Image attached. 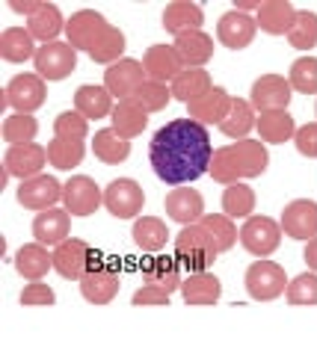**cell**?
I'll use <instances>...</instances> for the list:
<instances>
[{
	"instance_id": "74e56055",
	"label": "cell",
	"mask_w": 317,
	"mask_h": 355,
	"mask_svg": "<svg viewBox=\"0 0 317 355\" xmlns=\"http://www.w3.org/2000/svg\"><path fill=\"white\" fill-rule=\"evenodd\" d=\"M125 48H128V39H125V33L119 30V27H107L104 30V36L98 39L95 44L86 53H89V60L92 62H98V65H107L110 69L113 62H119V60H125Z\"/></svg>"
},
{
	"instance_id": "f1b7e54d",
	"label": "cell",
	"mask_w": 317,
	"mask_h": 355,
	"mask_svg": "<svg viewBox=\"0 0 317 355\" xmlns=\"http://www.w3.org/2000/svg\"><path fill=\"white\" fill-rule=\"evenodd\" d=\"M175 51L184 62V69H205V62H211L214 57V39L205 30H193L184 36H175Z\"/></svg>"
},
{
	"instance_id": "9c48e42d",
	"label": "cell",
	"mask_w": 317,
	"mask_h": 355,
	"mask_svg": "<svg viewBox=\"0 0 317 355\" xmlns=\"http://www.w3.org/2000/svg\"><path fill=\"white\" fill-rule=\"evenodd\" d=\"M95 263H98V254L92 252L89 243L80 237H69L53 249V270L69 282H80Z\"/></svg>"
},
{
	"instance_id": "4fadbf2b",
	"label": "cell",
	"mask_w": 317,
	"mask_h": 355,
	"mask_svg": "<svg viewBox=\"0 0 317 355\" xmlns=\"http://www.w3.org/2000/svg\"><path fill=\"white\" fill-rule=\"evenodd\" d=\"M293 98V86L282 74H261L249 89V104L255 113H273V110H288Z\"/></svg>"
},
{
	"instance_id": "ffe728a7",
	"label": "cell",
	"mask_w": 317,
	"mask_h": 355,
	"mask_svg": "<svg viewBox=\"0 0 317 355\" xmlns=\"http://www.w3.org/2000/svg\"><path fill=\"white\" fill-rule=\"evenodd\" d=\"M232 101H234V95H228L225 86H211L202 98H196L193 104H187V113L193 121H199L205 128L223 125L228 110H232Z\"/></svg>"
},
{
	"instance_id": "4316f807",
	"label": "cell",
	"mask_w": 317,
	"mask_h": 355,
	"mask_svg": "<svg viewBox=\"0 0 317 355\" xmlns=\"http://www.w3.org/2000/svg\"><path fill=\"white\" fill-rule=\"evenodd\" d=\"M202 24H205V12L193 0H172V3L163 9V30L172 33V36L202 30Z\"/></svg>"
},
{
	"instance_id": "1f68e13d",
	"label": "cell",
	"mask_w": 317,
	"mask_h": 355,
	"mask_svg": "<svg viewBox=\"0 0 317 355\" xmlns=\"http://www.w3.org/2000/svg\"><path fill=\"white\" fill-rule=\"evenodd\" d=\"M36 53H39V44L30 36L27 27H6L0 33V57L6 62H27V60H36Z\"/></svg>"
},
{
	"instance_id": "484cf974",
	"label": "cell",
	"mask_w": 317,
	"mask_h": 355,
	"mask_svg": "<svg viewBox=\"0 0 317 355\" xmlns=\"http://www.w3.org/2000/svg\"><path fill=\"white\" fill-rule=\"evenodd\" d=\"M74 110L86 119V121H98V119H110L113 116V95L107 92V86H95V83H83L74 92Z\"/></svg>"
},
{
	"instance_id": "7a4b0ae2",
	"label": "cell",
	"mask_w": 317,
	"mask_h": 355,
	"mask_svg": "<svg viewBox=\"0 0 317 355\" xmlns=\"http://www.w3.org/2000/svg\"><path fill=\"white\" fill-rule=\"evenodd\" d=\"M270 166V151L261 139H240V142H228V146L216 148L211 157V169L207 175L214 178L216 184H240L249 181V178H261Z\"/></svg>"
},
{
	"instance_id": "5b68a950",
	"label": "cell",
	"mask_w": 317,
	"mask_h": 355,
	"mask_svg": "<svg viewBox=\"0 0 317 355\" xmlns=\"http://www.w3.org/2000/svg\"><path fill=\"white\" fill-rule=\"evenodd\" d=\"M48 101V83L36 71L15 74L3 89V107H12V113L33 116Z\"/></svg>"
},
{
	"instance_id": "f6af8a7d",
	"label": "cell",
	"mask_w": 317,
	"mask_h": 355,
	"mask_svg": "<svg viewBox=\"0 0 317 355\" xmlns=\"http://www.w3.org/2000/svg\"><path fill=\"white\" fill-rule=\"evenodd\" d=\"M285 299H288V305H317V272L305 270L300 275H293L288 282Z\"/></svg>"
},
{
	"instance_id": "681fc988",
	"label": "cell",
	"mask_w": 317,
	"mask_h": 355,
	"mask_svg": "<svg viewBox=\"0 0 317 355\" xmlns=\"http://www.w3.org/2000/svg\"><path fill=\"white\" fill-rule=\"evenodd\" d=\"M293 146L302 157L317 160V121H305L297 128V137H293Z\"/></svg>"
},
{
	"instance_id": "4dcf8cb0",
	"label": "cell",
	"mask_w": 317,
	"mask_h": 355,
	"mask_svg": "<svg viewBox=\"0 0 317 355\" xmlns=\"http://www.w3.org/2000/svg\"><path fill=\"white\" fill-rule=\"evenodd\" d=\"M143 282L146 284H155L160 291L175 293L181 291V263L175 258H166V254H155L151 261H146L143 266Z\"/></svg>"
},
{
	"instance_id": "8d00e7d4",
	"label": "cell",
	"mask_w": 317,
	"mask_h": 355,
	"mask_svg": "<svg viewBox=\"0 0 317 355\" xmlns=\"http://www.w3.org/2000/svg\"><path fill=\"white\" fill-rule=\"evenodd\" d=\"M211 86H214V80H211V74H207L205 69H184L169 83L172 98H175V101H181V104H193L196 98H202Z\"/></svg>"
},
{
	"instance_id": "60d3db41",
	"label": "cell",
	"mask_w": 317,
	"mask_h": 355,
	"mask_svg": "<svg viewBox=\"0 0 317 355\" xmlns=\"http://www.w3.org/2000/svg\"><path fill=\"white\" fill-rule=\"evenodd\" d=\"M199 225L207 231V237L214 240L216 252L234 249V243L240 240V231H237V225H234V219L225 216V214H205Z\"/></svg>"
},
{
	"instance_id": "f546056e",
	"label": "cell",
	"mask_w": 317,
	"mask_h": 355,
	"mask_svg": "<svg viewBox=\"0 0 317 355\" xmlns=\"http://www.w3.org/2000/svg\"><path fill=\"white\" fill-rule=\"evenodd\" d=\"M130 237H134V246L143 249L146 254H160L163 249H166V243L172 240L166 222H163L160 216H139V219H134Z\"/></svg>"
},
{
	"instance_id": "9a60e30c",
	"label": "cell",
	"mask_w": 317,
	"mask_h": 355,
	"mask_svg": "<svg viewBox=\"0 0 317 355\" xmlns=\"http://www.w3.org/2000/svg\"><path fill=\"white\" fill-rule=\"evenodd\" d=\"M107 27H110V21L101 12H95V9H78V12H71V18L65 21V42L74 51H89L104 36Z\"/></svg>"
},
{
	"instance_id": "2e32d148",
	"label": "cell",
	"mask_w": 317,
	"mask_h": 355,
	"mask_svg": "<svg viewBox=\"0 0 317 355\" xmlns=\"http://www.w3.org/2000/svg\"><path fill=\"white\" fill-rule=\"evenodd\" d=\"M48 166V148L39 146V142H30V146H12L3 154V169L9 178H18V181H30L45 172Z\"/></svg>"
},
{
	"instance_id": "7402d4cb",
	"label": "cell",
	"mask_w": 317,
	"mask_h": 355,
	"mask_svg": "<svg viewBox=\"0 0 317 355\" xmlns=\"http://www.w3.org/2000/svg\"><path fill=\"white\" fill-rule=\"evenodd\" d=\"M33 237L42 246H53L57 249L60 243H65L71 237V214L65 207H51V210H42L33 219Z\"/></svg>"
},
{
	"instance_id": "8fae6325",
	"label": "cell",
	"mask_w": 317,
	"mask_h": 355,
	"mask_svg": "<svg viewBox=\"0 0 317 355\" xmlns=\"http://www.w3.org/2000/svg\"><path fill=\"white\" fill-rule=\"evenodd\" d=\"M104 205V190L89 175H71L62 184V207L71 216H92Z\"/></svg>"
},
{
	"instance_id": "ba28073f",
	"label": "cell",
	"mask_w": 317,
	"mask_h": 355,
	"mask_svg": "<svg viewBox=\"0 0 317 355\" xmlns=\"http://www.w3.org/2000/svg\"><path fill=\"white\" fill-rule=\"evenodd\" d=\"M33 69H36V74L45 83L65 80V77L74 74V69H78V51H74L69 42H62V39L39 44V53H36V60H33Z\"/></svg>"
},
{
	"instance_id": "e575fe53",
	"label": "cell",
	"mask_w": 317,
	"mask_h": 355,
	"mask_svg": "<svg viewBox=\"0 0 317 355\" xmlns=\"http://www.w3.org/2000/svg\"><path fill=\"white\" fill-rule=\"evenodd\" d=\"M146 125H148V113L134 101V98L119 101L116 110H113V116H110V128L119 133V137H125V139L139 137V133L146 130Z\"/></svg>"
},
{
	"instance_id": "c3c4849f",
	"label": "cell",
	"mask_w": 317,
	"mask_h": 355,
	"mask_svg": "<svg viewBox=\"0 0 317 355\" xmlns=\"http://www.w3.org/2000/svg\"><path fill=\"white\" fill-rule=\"evenodd\" d=\"M18 302L24 308H45V305L57 302V293H53V287L48 282H30V284H24Z\"/></svg>"
},
{
	"instance_id": "277c9868",
	"label": "cell",
	"mask_w": 317,
	"mask_h": 355,
	"mask_svg": "<svg viewBox=\"0 0 317 355\" xmlns=\"http://www.w3.org/2000/svg\"><path fill=\"white\" fill-rule=\"evenodd\" d=\"M288 275H285V266L276 263V261H252L246 266L243 272V287L249 299H255V302H273V299H279L282 293L288 291Z\"/></svg>"
},
{
	"instance_id": "7c38bea8",
	"label": "cell",
	"mask_w": 317,
	"mask_h": 355,
	"mask_svg": "<svg viewBox=\"0 0 317 355\" xmlns=\"http://www.w3.org/2000/svg\"><path fill=\"white\" fill-rule=\"evenodd\" d=\"M15 198L24 210H36V214H42V210H51V207H57L62 202V184L53 175L42 172L36 178H30V181H21L18 190H15Z\"/></svg>"
},
{
	"instance_id": "6da1fadb",
	"label": "cell",
	"mask_w": 317,
	"mask_h": 355,
	"mask_svg": "<svg viewBox=\"0 0 317 355\" xmlns=\"http://www.w3.org/2000/svg\"><path fill=\"white\" fill-rule=\"evenodd\" d=\"M214 142L205 125L187 119H172L148 142V163L155 175L169 187H190L211 169Z\"/></svg>"
},
{
	"instance_id": "f35d334b",
	"label": "cell",
	"mask_w": 317,
	"mask_h": 355,
	"mask_svg": "<svg viewBox=\"0 0 317 355\" xmlns=\"http://www.w3.org/2000/svg\"><path fill=\"white\" fill-rule=\"evenodd\" d=\"M255 190L246 181L240 184H228L223 190V214L232 219H249L255 216Z\"/></svg>"
},
{
	"instance_id": "cb8c5ba5",
	"label": "cell",
	"mask_w": 317,
	"mask_h": 355,
	"mask_svg": "<svg viewBox=\"0 0 317 355\" xmlns=\"http://www.w3.org/2000/svg\"><path fill=\"white\" fill-rule=\"evenodd\" d=\"M15 272L27 282H45V275L53 270V252H48V246L42 243H24L15 252Z\"/></svg>"
},
{
	"instance_id": "db71d44e",
	"label": "cell",
	"mask_w": 317,
	"mask_h": 355,
	"mask_svg": "<svg viewBox=\"0 0 317 355\" xmlns=\"http://www.w3.org/2000/svg\"><path fill=\"white\" fill-rule=\"evenodd\" d=\"M261 3H264V0H234V6L232 9H237V12H258L261 9Z\"/></svg>"
},
{
	"instance_id": "ee69618b",
	"label": "cell",
	"mask_w": 317,
	"mask_h": 355,
	"mask_svg": "<svg viewBox=\"0 0 317 355\" xmlns=\"http://www.w3.org/2000/svg\"><path fill=\"white\" fill-rule=\"evenodd\" d=\"M288 80L293 86V92L300 95H317V57L311 53H302L291 62V71H288Z\"/></svg>"
},
{
	"instance_id": "83f0119b",
	"label": "cell",
	"mask_w": 317,
	"mask_h": 355,
	"mask_svg": "<svg viewBox=\"0 0 317 355\" xmlns=\"http://www.w3.org/2000/svg\"><path fill=\"white\" fill-rule=\"evenodd\" d=\"M255 130L264 146H285L297 137V121L288 110H273V113H258Z\"/></svg>"
},
{
	"instance_id": "e0dca14e",
	"label": "cell",
	"mask_w": 317,
	"mask_h": 355,
	"mask_svg": "<svg viewBox=\"0 0 317 355\" xmlns=\"http://www.w3.org/2000/svg\"><path fill=\"white\" fill-rule=\"evenodd\" d=\"M146 80H148V77H146L143 62H139V60H130V57L113 62L110 69L104 71V86H107V92H110L113 98H119V101H128V98H134L137 89L143 86Z\"/></svg>"
},
{
	"instance_id": "d4e9b609",
	"label": "cell",
	"mask_w": 317,
	"mask_h": 355,
	"mask_svg": "<svg viewBox=\"0 0 317 355\" xmlns=\"http://www.w3.org/2000/svg\"><path fill=\"white\" fill-rule=\"evenodd\" d=\"M181 299L193 308H205V305H216L223 296V282L214 272H193L181 282Z\"/></svg>"
},
{
	"instance_id": "ab89813d",
	"label": "cell",
	"mask_w": 317,
	"mask_h": 355,
	"mask_svg": "<svg viewBox=\"0 0 317 355\" xmlns=\"http://www.w3.org/2000/svg\"><path fill=\"white\" fill-rule=\"evenodd\" d=\"M83 154H86V146H83V142H78V139L53 137L48 142V163L53 166V169H60V172L78 169V166L83 163Z\"/></svg>"
},
{
	"instance_id": "52a82bcc",
	"label": "cell",
	"mask_w": 317,
	"mask_h": 355,
	"mask_svg": "<svg viewBox=\"0 0 317 355\" xmlns=\"http://www.w3.org/2000/svg\"><path fill=\"white\" fill-rule=\"evenodd\" d=\"M104 207L116 219H139L146 207V190L134 178H113L104 187Z\"/></svg>"
},
{
	"instance_id": "603a6c76",
	"label": "cell",
	"mask_w": 317,
	"mask_h": 355,
	"mask_svg": "<svg viewBox=\"0 0 317 355\" xmlns=\"http://www.w3.org/2000/svg\"><path fill=\"white\" fill-rule=\"evenodd\" d=\"M300 9L291 3V0H264L261 9L255 12V24L261 33L267 36H288L293 21H297Z\"/></svg>"
},
{
	"instance_id": "bcb514c9",
	"label": "cell",
	"mask_w": 317,
	"mask_h": 355,
	"mask_svg": "<svg viewBox=\"0 0 317 355\" xmlns=\"http://www.w3.org/2000/svg\"><path fill=\"white\" fill-rule=\"evenodd\" d=\"M134 101L146 110V113H160L166 110V104L172 101V89L166 83H155V80H146L143 86L137 89Z\"/></svg>"
},
{
	"instance_id": "b9f144b4",
	"label": "cell",
	"mask_w": 317,
	"mask_h": 355,
	"mask_svg": "<svg viewBox=\"0 0 317 355\" xmlns=\"http://www.w3.org/2000/svg\"><path fill=\"white\" fill-rule=\"evenodd\" d=\"M0 133H3V142H9V148L12 146H30L39 133V121H36V116L9 113L3 119V125H0Z\"/></svg>"
},
{
	"instance_id": "836d02e7",
	"label": "cell",
	"mask_w": 317,
	"mask_h": 355,
	"mask_svg": "<svg viewBox=\"0 0 317 355\" xmlns=\"http://www.w3.org/2000/svg\"><path fill=\"white\" fill-rule=\"evenodd\" d=\"M255 125H258V113H255V107L249 104V98H234L232 110H228V116L220 125V130L228 139L240 142V139H249V133L255 130Z\"/></svg>"
},
{
	"instance_id": "5bb4252c",
	"label": "cell",
	"mask_w": 317,
	"mask_h": 355,
	"mask_svg": "<svg viewBox=\"0 0 317 355\" xmlns=\"http://www.w3.org/2000/svg\"><path fill=\"white\" fill-rule=\"evenodd\" d=\"M279 225H282V234L291 240H302V243L314 240L317 237V202L314 198H293L282 210Z\"/></svg>"
},
{
	"instance_id": "d6986e66",
	"label": "cell",
	"mask_w": 317,
	"mask_h": 355,
	"mask_svg": "<svg viewBox=\"0 0 317 355\" xmlns=\"http://www.w3.org/2000/svg\"><path fill=\"white\" fill-rule=\"evenodd\" d=\"M255 33H258L255 18L246 12H237V9H228V12H223L220 21H216V39H220V44L228 51L249 48Z\"/></svg>"
},
{
	"instance_id": "44dd1931",
	"label": "cell",
	"mask_w": 317,
	"mask_h": 355,
	"mask_svg": "<svg viewBox=\"0 0 317 355\" xmlns=\"http://www.w3.org/2000/svg\"><path fill=\"white\" fill-rule=\"evenodd\" d=\"M143 69L148 80L169 86L184 71V62L178 57V51H175V44H151L143 53Z\"/></svg>"
},
{
	"instance_id": "3957f363",
	"label": "cell",
	"mask_w": 317,
	"mask_h": 355,
	"mask_svg": "<svg viewBox=\"0 0 317 355\" xmlns=\"http://www.w3.org/2000/svg\"><path fill=\"white\" fill-rule=\"evenodd\" d=\"M216 246L214 240L207 237V231L196 222V225H187L175 234V261H178L190 275L193 272H211V266L216 261Z\"/></svg>"
},
{
	"instance_id": "8992f818",
	"label": "cell",
	"mask_w": 317,
	"mask_h": 355,
	"mask_svg": "<svg viewBox=\"0 0 317 355\" xmlns=\"http://www.w3.org/2000/svg\"><path fill=\"white\" fill-rule=\"evenodd\" d=\"M240 246H243L252 258H270L273 252L282 246V225L270 216H249L240 225Z\"/></svg>"
},
{
	"instance_id": "ac0fdd59",
	"label": "cell",
	"mask_w": 317,
	"mask_h": 355,
	"mask_svg": "<svg viewBox=\"0 0 317 355\" xmlns=\"http://www.w3.org/2000/svg\"><path fill=\"white\" fill-rule=\"evenodd\" d=\"M163 210H166V216L172 222H178L181 228H187V225L202 222L205 198L199 190H193V187H172L166 193V198H163Z\"/></svg>"
},
{
	"instance_id": "7dc6e473",
	"label": "cell",
	"mask_w": 317,
	"mask_h": 355,
	"mask_svg": "<svg viewBox=\"0 0 317 355\" xmlns=\"http://www.w3.org/2000/svg\"><path fill=\"white\" fill-rule=\"evenodd\" d=\"M86 133H89V121H86L78 110H62V113L53 119V137L83 142Z\"/></svg>"
},
{
	"instance_id": "f5cc1de1",
	"label": "cell",
	"mask_w": 317,
	"mask_h": 355,
	"mask_svg": "<svg viewBox=\"0 0 317 355\" xmlns=\"http://www.w3.org/2000/svg\"><path fill=\"white\" fill-rule=\"evenodd\" d=\"M302 261L309 263V270H314V272H317V237L305 243V249H302Z\"/></svg>"
},
{
	"instance_id": "f907efd6",
	"label": "cell",
	"mask_w": 317,
	"mask_h": 355,
	"mask_svg": "<svg viewBox=\"0 0 317 355\" xmlns=\"http://www.w3.org/2000/svg\"><path fill=\"white\" fill-rule=\"evenodd\" d=\"M169 296L172 293L160 291V287H155V284H143L139 291H134L130 302H134L137 308H160V305H169Z\"/></svg>"
},
{
	"instance_id": "30bf717a",
	"label": "cell",
	"mask_w": 317,
	"mask_h": 355,
	"mask_svg": "<svg viewBox=\"0 0 317 355\" xmlns=\"http://www.w3.org/2000/svg\"><path fill=\"white\" fill-rule=\"evenodd\" d=\"M78 287H80V296L89 305H110L119 296V291H122V275H119V270L113 263L98 261L78 282Z\"/></svg>"
},
{
	"instance_id": "7bdbcfd3",
	"label": "cell",
	"mask_w": 317,
	"mask_h": 355,
	"mask_svg": "<svg viewBox=\"0 0 317 355\" xmlns=\"http://www.w3.org/2000/svg\"><path fill=\"white\" fill-rule=\"evenodd\" d=\"M288 42L291 48H297L302 53H311V48H317V12L311 9H300L297 12V21L288 33Z\"/></svg>"
},
{
	"instance_id": "d6a6232c",
	"label": "cell",
	"mask_w": 317,
	"mask_h": 355,
	"mask_svg": "<svg viewBox=\"0 0 317 355\" xmlns=\"http://www.w3.org/2000/svg\"><path fill=\"white\" fill-rule=\"evenodd\" d=\"M65 21L69 18H62L57 3H42L39 12L27 18V30H30V36L42 44L60 42V33H65Z\"/></svg>"
},
{
	"instance_id": "d590c367",
	"label": "cell",
	"mask_w": 317,
	"mask_h": 355,
	"mask_svg": "<svg viewBox=\"0 0 317 355\" xmlns=\"http://www.w3.org/2000/svg\"><path fill=\"white\" fill-rule=\"evenodd\" d=\"M92 154L107 166H119L130 157V139L119 137L113 128H101L92 137Z\"/></svg>"
},
{
	"instance_id": "816d5d0a",
	"label": "cell",
	"mask_w": 317,
	"mask_h": 355,
	"mask_svg": "<svg viewBox=\"0 0 317 355\" xmlns=\"http://www.w3.org/2000/svg\"><path fill=\"white\" fill-rule=\"evenodd\" d=\"M42 3H45V0H9V9L24 18H33L42 9Z\"/></svg>"
}]
</instances>
